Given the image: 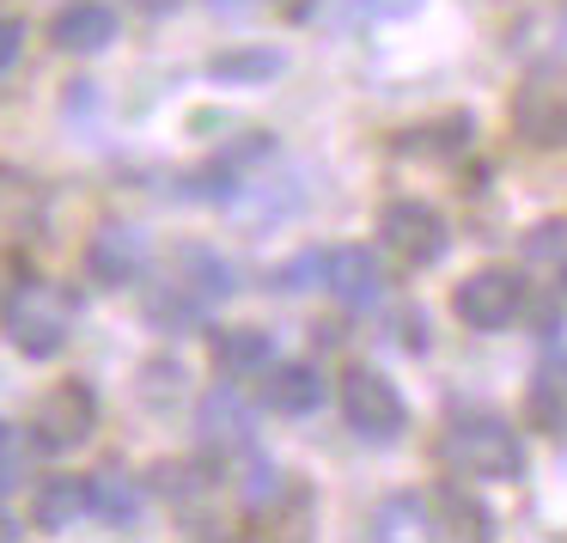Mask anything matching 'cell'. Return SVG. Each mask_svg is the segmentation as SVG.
I'll list each match as a JSON object with an SVG mask.
<instances>
[{"label": "cell", "instance_id": "17", "mask_svg": "<svg viewBox=\"0 0 567 543\" xmlns=\"http://www.w3.org/2000/svg\"><path fill=\"white\" fill-rule=\"evenodd\" d=\"M269 360H275V336L269 330H250V324L214 330V367H220L226 379H250V372H262Z\"/></svg>", "mask_w": 567, "mask_h": 543}, {"label": "cell", "instance_id": "12", "mask_svg": "<svg viewBox=\"0 0 567 543\" xmlns=\"http://www.w3.org/2000/svg\"><path fill=\"white\" fill-rule=\"evenodd\" d=\"M427 519H433V531H445V537H494V513L464 489V477L433 482V494H427Z\"/></svg>", "mask_w": 567, "mask_h": 543}, {"label": "cell", "instance_id": "24", "mask_svg": "<svg viewBox=\"0 0 567 543\" xmlns=\"http://www.w3.org/2000/svg\"><path fill=\"white\" fill-rule=\"evenodd\" d=\"M525 257H530V263H567V221H543V226H530Z\"/></svg>", "mask_w": 567, "mask_h": 543}, {"label": "cell", "instance_id": "15", "mask_svg": "<svg viewBox=\"0 0 567 543\" xmlns=\"http://www.w3.org/2000/svg\"><path fill=\"white\" fill-rule=\"evenodd\" d=\"M525 421L537 433H567V355H549L525 385Z\"/></svg>", "mask_w": 567, "mask_h": 543}, {"label": "cell", "instance_id": "16", "mask_svg": "<svg viewBox=\"0 0 567 543\" xmlns=\"http://www.w3.org/2000/svg\"><path fill=\"white\" fill-rule=\"evenodd\" d=\"M55 50H68V55H99V50H111V38H116V13L111 7H99V0H80V7H68L62 19H55Z\"/></svg>", "mask_w": 567, "mask_h": 543}, {"label": "cell", "instance_id": "27", "mask_svg": "<svg viewBox=\"0 0 567 543\" xmlns=\"http://www.w3.org/2000/svg\"><path fill=\"white\" fill-rule=\"evenodd\" d=\"M318 275H323V257H318V250H299L293 263L275 269V287H281V294H299V287H311Z\"/></svg>", "mask_w": 567, "mask_h": 543}, {"label": "cell", "instance_id": "31", "mask_svg": "<svg viewBox=\"0 0 567 543\" xmlns=\"http://www.w3.org/2000/svg\"><path fill=\"white\" fill-rule=\"evenodd\" d=\"M141 13H153V19H165V13H177V0H135Z\"/></svg>", "mask_w": 567, "mask_h": 543}, {"label": "cell", "instance_id": "21", "mask_svg": "<svg viewBox=\"0 0 567 543\" xmlns=\"http://www.w3.org/2000/svg\"><path fill=\"white\" fill-rule=\"evenodd\" d=\"M470 135H476L470 116H440V123H427V129H409L403 153H421V160H452V153L470 147Z\"/></svg>", "mask_w": 567, "mask_h": 543}, {"label": "cell", "instance_id": "19", "mask_svg": "<svg viewBox=\"0 0 567 543\" xmlns=\"http://www.w3.org/2000/svg\"><path fill=\"white\" fill-rule=\"evenodd\" d=\"M86 501L104 525H135L141 519V482L123 477V470H99V477H86Z\"/></svg>", "mask_w": 567, "mask_h": 543}, {"label": "cell", "instance_id": "11", "mask_svg": "<svg viewBox=\"0 0 567 543\" xmlns=\"http://www.w3.org/2000/svg\"><path fill=\"white\" fill-rule=\"evenodd\" d=\"M262 403L275 416H311L323 403V372L311 360H269L262 367Z\"/></svg>", "mask_w": 567, "mask_h": 543}, {"label": "cell", "instance_id": "5", "mask_svg": "<svg viewBox=\"0 0 567 543\" xmlns=\"http://www.w3.org/2000/svg\"><path fill=\"white\" fill-rule=\"evenodd\" d=\"M92 428H99V397H92L80 379L43 391L38 416H31V440H38L43 452H74V445L92 440Z\"/></svg>", "mask_w": 567, "mask_h": 543}, {"label": "cell", "instance_id": "14", "mask_svg": "<svg viewBox=\"0 0 567 543\" xmlns=\"http://www.w3.org/2000/svg\"><path fill=\"white\" fill-rule=\"evenodd\" d=\"M172 281L184 287V294H196L202 306H220V299H233V263L226 257H214L208 245H177V257H172Z\"/></svg>", "mask_w": 567, "mask_h": 543}, {"label": "cell", "instance_id": "8", "mask_svg": "<svg viewBox=\"0 0 567 543\" xmlns=\"http://www.w3.org/2000/svg\"><path fill=\"white\" fill-rule=\"evenodd\" d=\"M196 440H202V452H214V458L250 452L257 421H250V403L233 391V385H214V391L196 403Z\"/></svg>", "mask_w": 567, "mask_h": 543}, {"label": "cell", "instance_id": "22", "mask_svg": "<svg viewBox=\"0 0 567 543\" xmlns=\"http://www.w3.org/2000/svg\"><path fill=\"white\" fill-rule=\"evenodd\" d=\"M153 489L165 501H202V494H214V477L202 464H159L153 470Z\"/></svg>", "mask_w": 567, "mask_h": 543}, {"label": "cell", "instance_id": "1", "mask_svg": "<svg viewBox=\"0 0 567 543\" xmlns=\"http://www.w3.org/2000/svg\"><path fill=\"white\" fill-rule=\"evenodd\" d=\"M440 464L464 482H525L530 458H525V440L513 433V421L501 416H464L445 428L440 440Z\"/></svg>", "mask_w": 567, "mask_h": 543}, {"label": "cell", "instance_id": "33", "mask_svg": "<svg viewBox=\"0 0 567 543\" xmlns=\"http://www.w3.org/2000/svg\"><path fill=\"white\" fill-rule=\"evenodd\" d=\"M561 294H567V263H561Z\"/></svg>", "mask_w": 567, "mask_h": 543}, {"label": "cell", "instance_id": "32", "mask_svg": "<svg viewBox=\"0 0 567 543\" xmlns=\"http://www.w3.org/2000/svg\"><path fill=\"white\" fill-rule=\"evenodd\" d=\"M0 537H7V543L19 537V525H13V519H7V513H0Z\"/></svg>", "mask_w": 567, "mask_h": 543}, {"label": "cell", "instance_id": "28", "mask_svg": "<svg viewBox=\"0 0 567 543\" xmlns=\"http://www.w3.org/2000/svg\"><path fill=\"white\" fill-rule=\"evenodd\" d=\"M19 43H25V25L19 19H0V74L19 62Z\"/></svg>", "mask_w": 567, "mask_h": 543}, {"label": "cell", "instance_id": "20", "mask_svg": "<svg viewBox=\"0 0 567 543\" xmlns=\"http://www.w3.org/2000/svg\"><path fill=\"white\" fill-rule=\"evenodd\" d=\"M287 68L281 50H226L208 62V74L220 80V86H262V80H275Z\"/></svg>", "mask_w": 567, "mask_h": 543}, {"label": "cell", "instance_id": "2", "mask_svg": "<svg viewBox=\"0 0 567 543\" xmlns=\"http://www.w3.org/2000/svg\"><path fill=\"white\" fill-rule=\"evenodd\" d=\"M74 294H62L55 281H19L13 294H7V306H0V330H7V342L19 348V355L31 360H50L62 355V342L74 336Z\"/></svg>", "mask_w": 567, "mask_h": 543}, {"label": "cell", "instance_id": "9", "mask_svg": "<svg viewBox=\"0 0 567 543\" xmlns=\"http://www.w3.org/2000/svg\"><path fill=\"white\" fill-rule=\"evenodd\" d=\"M323 287H330L336 306H348V311L379 306V294H384V263H379V250H367V245H336V250H323Z\"/></svg>", "mask_w": 567, "mask_h": 543}, {"label": "cell", "instance_id": "13", "mask_svg": "<svg viewBox=\"0 0 567 543\" xmlns=\"http://www.w3.org/2000/svg\"><path fill=\"white\" fill-rule=\"evenodd\" d=\"M43 226V184L19 165H0V245L31 238Z\"/></svg>", "mask_w": 567, "mask_h": 543}, {"label": "cell", "instance_id": "25", "mask_svg": "<svg viewBox=\"0 0 567 543\" xmlns=\"http://www.w3.org/2000/svg\"><path fill=\"white\" fill-rule=\"evenodd\" d=\"M281 489H287V477H281L275 464H250V477H245V506H250V513H262V506L281 501Z\"/></svg>", "mask_w": 567, "mask_h": 543}, {"label": "cell", "instance_id": "26", "mask_svg": "<svg viewBox=\"0 0 567 543\" xmlns=\"http://www.w3.org/2000/svg\"><path fill=\"white\" fill-rule=\"evenodd\" d=\"M19 482H25V440H19V428H0V494Z\"/></svg>", "mask_w": 567, "mask_h": 543}, {"label": "cell", "instance_id": "7", "mask_svg": "<svg viewBox=\"0 0 567 543\" xmlns=\"http://www.w3.org/2000/svg\"><path fill=\"white\" fill-rule=\"evenodd\" d=\"M518 306H525V287H518L513 269H476L452 294V311L464 318V330H476V336L506 330V324L518 318Z\"/></svg>", "mask_w": 567, "mask_h": 543}, {"label": "cell", "instance_id": "10", "mask_svg": "<svg viewBox=\"0 0 567 543\" xmlns=\"http://www.w3.org/2000/svg\"><path fill=\"white\" fill-rule=\"evenodd\" d=\"M86 269H92V281H99V287L141 281V269H147V238H141L135 226H123V221L99 226L92 245H86Z\"/></svg>", "mask_w": 567, "mask_h": 543}, {"label": "cell", "instance_id": "29", "mask_svg": "<svg viewBox=\"0 0 567 543\" xmlns=\"http://www.w3.org/2000/svg\"><path fill=\"white\" fill-rule=\"evenodd\" d=\"M177 385H184V367H165V360H159V367H147V397H165V391L177 397Z\"/></svg>", "mask_w": 567, "mask_h": 543}, {"label": "cell", "instance_id": "30", "mask_svg": "<svg viewBox=\"0 0 567 543\" xmlns=\"http://www.w3.org/2000/svg\"><path fill=\"white\" fill-rule=\"evenodd\" d=\"M415 7H421V0H360V13H367V19H409Z\"/></svg>", "mask_w": 567, "mask_h": 543}, {"label": "cell", "instance_id": "4", "mask_svg": "<svg viewBox=\"0 0 567 543\" xmlns=\"http://www.w3.org/2000/svg\"><path fill=\"white\" fill-rule=\"evenodd\" d=\"M513 129L530 147H567V62H543L513 92Z\"/></svg>", "mask_w": 567, "mask_h": 543}, {"label": "cell", "instance_id": "18", "mask_svg": "<svg viewBox=\"0 0 567 543\" xmlns=\"http://www.w3.org/2000/svg\"><path fill=\"white\" fill-rule=\"evenodd\" d=\"M86 513H92L86 477H50V482L38 489V506H31V519H38L43 531H74Z\"/></svg>", "mask_w": 567, "mask_h": 543}, {"label": "cell", "instance_id": "3", "mask_svg": "<svg viewBox=\"0 0 567 543\" xmlns=\"http://www.w3.org/2000/svg\"><path fill=\"white\" fill-rule=\"evenodd\" d=\"M342 421L367 445H396V440H403V428H409L403 391H396L384 372H372V367L342 372Z\"/></svg>", "mask_w": 567, "mask_h": 543}, {"label": "cell", "instance_id": "6", "mask_svg": "<svg viewBox=\"0 0 567 543\" xmlns=\"http://www.w3.org/2000/svg\"><path fill=\"white\" fill-rule=\"evenodd\" d=\"M379 233H384V245H391L403 263H415V269L440 263V257H445V245H452V233H445V214H440V208H427V202H415V196L384 202Z\"/></svg>", "mask_w": 567, "mask_h": 543}, {"label": "cell", "instance_id": "23", "mask_svg": "<svg viewBox=\"0 0 567 543\" xmlns=\"http://www.w3.org/2000/svg\"><path fill=\"white\" fill-rule=\"evenodd\" d=\"M379 537H415V531H427V501H415V494H391V501L379 506Z\"/></svg>", "mask_w": 567, "mask_h": 543}]
</instances>
